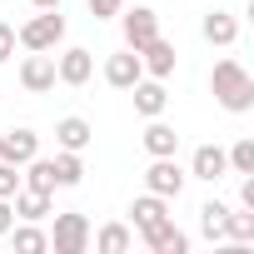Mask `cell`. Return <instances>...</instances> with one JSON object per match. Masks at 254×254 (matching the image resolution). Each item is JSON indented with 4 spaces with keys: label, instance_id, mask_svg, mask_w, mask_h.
Here are the masks:
<instances>
[{
    "label": "cell",
    "instance_id": "5bb4252c",
    "mask_svg": "<svg viewBox=\"0 0 254 254\" xmlns=\"http://www.w3.org/2000/svg\"><path fill=\"white\" fill-rule=\"evenodd\" d=\"M204 30H209V40H229V35H234V20H224V15H209V25H204Z\"/></svg>",
    "mask_w": 254,
    "mask_h": 254
},
{
    "label": "cell",
    "instance_id": "ba28073f",
    "mask_svg": "<svg viewBox=\"0 0 254 254\" xmlns=\"http://www.w3.org/2000/svg\"><path fill=\"white\" fill-rule=\"evenodd\" d=\"M150 35H155V20H150V10H135V15H130V40L140 45V40H150Z\"/></svg>",
    "mask_w": 254,
    "mask_h": 254
},
{
    "label": "cell",
    "instance_id": "ac0fdd59",
    "mask_svg": "<svg viewBox=\"0 0 254 254\" xmlns=\"http://www.w3.org/2000/svg\"><path fill=\"white\" fill-rule=\"evenodd\" d=\"M30 180H35V190H50V185H55V165H35Z\"/></svg>",
    "mask_w": 254,
    "mask_h": 254
},
{
    "label": "cell",
    "instance_id": "9c48e42d",
    "mask_svg": "<svg viewBox=\"0 0 254 254\" xmlns=\"http://www.w3.org/2000/svg\"><path fill=\"white\" fill-rule=\"evenodd\" d=\"M110 80H115V85H130V80H135V55L110 60Z\"/></svg>",
    "mask_w": 254,
    "mask_h": 254
},
{
    "label": "cell",
    "instance_id": "484cf974",
    "mask_svg": "<svg viewBox=\"0 0 254 254\" xmlns=\"http://www.w3.org/2000/svg\"><path fill=\"white\" fill-rule=\"evenodd\" d=\"M90 5H95V10H115V0H90Z\"/></svg>",
    "mask_w": 254,
    "mask_h": 254
},
{
    "label": "cell",
    "instance_id": "9a60e30c",
    "mask_svg": "<svg viewBox=\"0 0 254 254\" xmlns=\"http://www.w3.org/2000/svg\"><path fill=\"white\" fill-rule=\"evenodd\" d=\"M160 105H165V90H160V85H145V90H140V110H150V115H155Z\"/></svg>",
    "mask_w": 254,
    "mask_h": 254
},
{
    "label": "cell",
    "instance_id": "7402d4cb",
    "mask_svg": "<svg viewBox=\"0 0 254 254\" xmlns=\"http://www.w3.org/2000/svg\"><path fill=\"white\" fill-rule=\"evenodd\" d=\"M150 65L165 70V65H170V50H165V45H150Z\"/></svg>",
    "mask_w": 254,
    "mask_h": 254
},
{
    "label": "cell",
    "instance_id": "5b68a950",
    "mask_svg": "<svg viewBox=\"0 0 254 254\" xmlns=\"http://www.w3.org/2000/svg\"><path fill=\"white\" fill-rule=\"evenodd\" d=\"M5 155H10V160H30V155H35V135H30V130H15V135L5 140Z\"/></svg>",
    "mask_w": 254,
    "mask_h": 254
},
{
    "label": "cell",
    "instance_id": "7c38bea8",
    "mask_svg": "<svg viewBox=\"0 0 254 254\" xmlns=\"http://www.w3.org/2000/svg\"><path fill=\"white\" fill-rule=\"evenodd\" d=\"M150 150H155V155H170V150H175V130L155 125V130H150Z\"/></svg>",
    "mask_w": 254,
    "mask_h": 254
},
{
    "label": "cell",
    "instance_id": "44dd1931",
    "mask_svg": "<svg viewBox=\"0 0 254 254\" xmlns=\"http://www.w3.org/2000/svg\"><path fill=\"white\" fill-rule=\"evenodd\" d=\"M100 244H105V249H125V229H105Z\"/></svg>",
    "mask_w": 254,
    "mask_h": 254
},
{
    "label": "cell",
    "instance_id": "8fae6325",
    "mask_svg": "<svg viewBox=\"0 0 254 254\" xmlns=\"http://www.w3.org/2000/svg\"><path fill=\"white\" fill-rule=\"evenodd\" d=\"M135 219H140L145 229H150V224H160V219H165V209H160V199H140V204H135Z\"/></svg>",
    "mask_w": 254,
    "mask_h": 254
},
{
    "label": "cell",
    "instance_id": "30bf717a",
    "mask_svg": "<svg viewBox=\"0 0 254 254\" xmlns=\"http://www.w3.org/2000/svg\"><path fill=\"white\" fill-rule=\"evenodd\" d=\"M60 140H65L70 150H75V145H85V140H90V130H85V120H65V125H60Z\"/></svg>",
    "mask_w": 254,
    "mask_h": 254
},
{
    "label": "cell",
    "instance_id": "4fadbf2b",
    "mask_svg": "<svg viewBox=\"0 0 254 254\" xmlns=\"http://www.w3.org/2000/svg\"><path fill=\"white\" fill-rule=\"evenodd\" d=\"M85 75H90V60H85V50H75L65 60V80H85Z\"/></svg>",
    "mask_w": 254,
    "mask_h": 254
},
{
    "label": "cell",
    "instance_id": "cb8c5ba5",
    "mask_svg": "<svg viewBox=\"0 0 254 254\" xmlns=\"http://www.w3.org/2000/svg\"><path fill=\"white\" fill-rule=\"evenodd\" d=\"M10 190H15V175H10L5 165H0V194H10Z\"/></svg>",
    "mask_w": 254,
    "mask_h": 254
},
{
    "label": "cell",
    "instance_id": "2e32d148",
    "mask_svg": "<svg viewBox=\"0 0 254 254\" xmlns=\"http://www.w3.org/2000/svg\"><path fill=\"white\" fill-rule=\"evenodd\" d=\"M224 214H229L224 204H204V229H209V234H219V229H224Z\"/></svg>",
    "mask_w": 254,
    "mask_h": 254
},
{
    "label": "cell",
    "instance_id": "e0dca14e",
    "mask_svg": "<svg viewBox=\"0 0 254 254\" xmlns=\"http://www.w3.org/2000/svg\"><path fill=\"white\" fill-rule=\"evenodd\" d=\"M25 80H30L35 90H40V85H50V65H45V60H35V65H25Z\"/></svg>",
    "mask_w": 254,
    "mask_h": 254
},
{
    "label": "cell",
    "instance_id": "83f0119b",
    "mask_svg": "<svg viewBox=\"0 0 254 254\" xmlns=\"http://www.w3.org/2000/svg\"><path fill=\"white\" fill-rule=\"evenodd\" d=\"M40 5H55V0H40Z\"/></svg>",
    "mask_w": 254,
    "mask_h": 254
},
{
    "label": "cell",
    "instance_id": "277c9868",
    "mask_svg": "<svg viewBox=\"0 0 254 254\" xmlns=\"http://www.w3.org/2000/svg\"><path fill=\"white\" fill-rule=\"evenodd\" d=\"M55 35H60V20H55V15H40V20L25 30V40H30V45H50Z\"/></svg>",
    "mask_w": 254,
    "mask_h": 254
},
{
    "label": "cell",
    "instance_id": "7a4b0ae2",
    "mask_svg": "<svg viewBox=\"0 0 254 254\" xmlns=\"http://www.w3.org/2000/svg\"><path fill=\"white\" fill-rule=\"evenodd\" d=\"M55 244H60V249H80V244H85V219H80V214H65L60 229H55Z\"/></svg>",
    "mask_w": 254,
    "mask_h": 254
},
{
    "label": "cell",
    "instance_id": "603a6c76",
    "mask_svg": "<svg viewBox=\"0 0 254 254\" xmlns=\"http://www.w3.org/2000/svg\"><path fill=\"white\" fill-rule=\"evenodd\" d=\"M15 244H20V249H40V244H45V239H40V234H35V229H25V234H20V239H15Z\"/></svg>",
    "mask_w": 254,
    "mask_h": 254
},
{
    "label": "cell",
    "instance_id": "4316f807",
    "mask_svg": "<svg viewBox=\"0 0 254 254\" xmlns=\"http://www.w3.org/2000/svg\"><path fill=\"white\" fill-rule=\"evenodd\" d=\"M5 224H10V209H5V204H0V229H5Z\"/></svg>",
    "mask_w": 254,
    "mask_h": 254
},
{
    "label": "cell",
    "instance_id": "8992f818",
    "mask_svg": "<svg viewBox=\"0 0 254 254\" xmlns=\"http://www.w3.org/2000/svg\"><path fill=\"white\" fill-rule=\"evenodd\" d=\"M150 185H155L160 194H170V190L180 194V170H175V165H155V170H150Z\"/></svg>",
    "mask_w": 254,
    "mask_h": 254
},
{
    "label": "cell",
    "instance_id": "52a82bcc",
    "mask_svg": "<svg viewBox=\"0 0 254 254\" xmlns=\"http://www.w3.org/2000/svg\"><path fill=\"white\" fill-rule=\"evenodd\" d=\"M194 170H199L204 180H214V175L224 170V155H219V150H199V155H194Z\"/></svg>",
    "mask_w": 254,
    "mask_h": 254
},
{
    "label": "cell",
    "instance_id": "d6986e66",
    "mask_svg": "<svg viewBox=\"0 0 254 254\" xmlns=\"http://www.w3.org/2000/svg\"><path fill=\"white\" fill-rule=\"evenodd\" d=\"M55 180H80V165H75V160H70V155H65V160H60V165H55Z\"/></svg>",
    "mask_w": 254,
    "mask_h": 254
},
{
    "label": "cell",
    "instance_id": "ffe728a7",
    "mask_svg": "<svg viewBox=\"0 0 254 254\" xmlns=\"http://www.w3.org/2000/svg\"><path fill=\"white\" fill-rule=\"evenodd\" d=\"M20 209H25V214H40V209H45V190H35V194H25V199H20Z\"/></svg>",
    "mask_w": 254,
    "mask_h": 254
},
{
    "label": "cell",
    "instance_id": "d4e9b609",
    "mask_svg": "<svg viewBox=\"0 0 254 254\" xmlns=\"http://www.w3.org/2000/svg\"><path fill=\"white\" fill-rule=\"evenodd\" d=\"M5 55H10V30L0 25V60H5Z\"/></svg>",
    "mask_w": 254,
    "mask_h": 254
},
{
    "label": "cell",
    "instance_id": "6da1fadb",
    "mask_svg": "<svg viewBox=\"0 0 254 254\" xmlns=\"http://www.w3.org/2000/svg\"><path fill=\"white\" fill-rule=\"evenodd\" d=\"M214 90H219L224 105H234V110L249 100V85H244V75H239L234 65H219V70H214Z\"/></svg>",
    "mask_w": 254,
    "mask_h": 254
},
{
    "label": "cell",
    "instance_id": "3957f363",
    "mask_svg": "<svg viewBox=\"0 0 254 254\" xmlns=\"http://www.w3.org/2000/svg\"><path fill=\"white\" fill-rule=\"evenodd\" d=\"M150 244H155V249H175V254H185V234H180V229H170L165 219H160V224H150Z\"/></svg>",
    "mask_w": 254,
    "mask_h": 254
}]
</instances>
